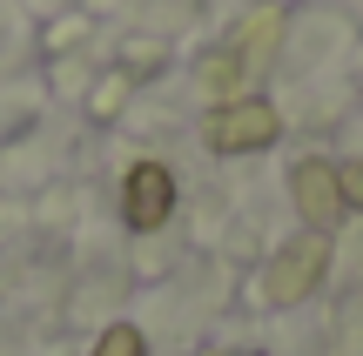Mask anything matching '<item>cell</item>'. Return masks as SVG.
<instances>
[{"mask_svg":"<svg viewBox=\"0 0 363 356\" xmlns=\"http://www.w3.org/2000/svg\"><path fill=\"white\" fill-rule=\"evenodd\" d=\"M276 40H283V13H276V7L249 13V21L235 27V40H222V47L202 61V88L222 94V101H235V88L262 74V61L276 54Z\"/></svg>","mask_w":363,"mask_h":356,"instance_id":"1","label":"cell"},{"mask_svg":"<svg viewBox=\"0 0 363 356\" xmlns=\"http://www.w3.org/2000/svg\"><path fill=\"white\" fill-rule=\"evenodd\" d=\"M208 148L216 155H256V148H269L276 134H283V121H276L269 101H256V94H235V101H222L216 115L202 121Z\"/></svg>","mask_w":363,"mask_h":356,"instance_id":"2","label":"cell"},{"mask_svg":"<svg viewBox=\"0 0 363 356\" xmlns=\"http://www.w3.org/2000/svg\"><path fill=\"white\" fill-rule=\"evenodd\" d=\"M323 269H330V242L310 229V236H296L269 269H262V296H269V303H303V296L323 282Z\"/></svg>","mask_w":363,"mask_h":356,"instance_id":"3","label":"cell"},{"mask_svg":"<svg viewBox=\"0 0 363 356\" xmlns=\"http://www.w3.org/2000/svg\"><path fill=\"white\" fill-rule=\"evenodd\" d=\"M169 209H175V175L162 161H135L128 182H121V222L148 236V229L169 222Z\"/></svg>","mask_w":363,"mask_h":356,"instance_id":"4","label":"cell"},{"mask_svg":"<svg viewBox=\"0 0 363 356\" xmlns=\"http://www.w3.org/2000/svg\"><path fill=\"white\" fill-rule=\"evenodd\" d=\"M289 188H296V209H303V222H310L316 236L343 222V182H337V168H330V161H296Z\"/></svg>","mask_w":363,"mask_h":356,"instance_id":"5","label":"cell"},{"mask_svg":"<svg viewBox=\"0 0 363 356\" xmlns=\"http://www.w3.org/2000/svg\"><path fill=\"white\" fill-rule=\"evenodd\" d=\"M94 356H148V343H142V330H135V323H115V330H101Z\"/></svg>","mask_w":363,"mask_h":356,"instance_id":"6","label":"cell"},{"mask_svg":"<svg viewBox=\"0 0 363 356\" xmlns=\"http://www.w3.org/2000/svg\"><path fill=\"white\" fill-rule=\"evenodd\" d=\"M337 182H343V209H363V161H343Z\"/></svg>","mask_w":363,"mask_h":356,"instance_id":"7","label":"cell"},{"mask_svg":"<svg viewBox=\"0 0 363 356\" xmlns=\"http://www.w3.org/2000/svg\"><path fill=\"white\" fill-rule=\"evenodd\" d=\"M208 356H222V350H208Z\"/></svg>","mask_w":363,"mask_h":356,"instance_id":"8","label":"cell"}]
</instances>
